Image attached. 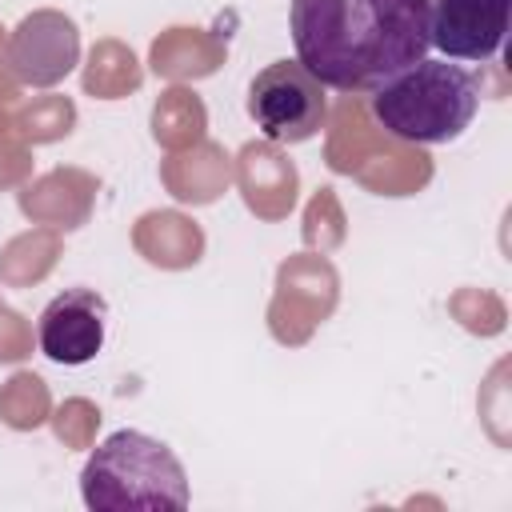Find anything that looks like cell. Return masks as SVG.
Listing matches in <instances>:
<instances>
[{
    "label": "cell",
    "mask_w": 512,
    "mask_h": 512,
    "mask_svg": "<svg viewBox=\"0 0 512 512\" xmlns=\"http://www.w3.org/2000/svg\"><path fill=\"white\" fill-rule=\"evenodd\" d=\"M296 60L340 92H372L432 48V0H292Z\"/></svg>",
    "instance_id": "obj_1"
},
{
    "label": "cell",
    "mask_w": 512,
    "mask_h": 512,
    "mask_svg": "<svg viewBox=\"0 0 512 512\" xmlns=\"http://www.w3.org/2000/svg\"><path fill=\"white\" fill-rule=\"evenodd\" d=\"M480 108V84L448 56H420L404 72L372 88V116L408 144H448L464 136Z\"/></svg>",
    "instance_id": "obj_2"
},
{
    "label": "cell",
    "mask_w": 512,
    "mask_h": 512,
    "mask_svg": "<svg viewBox=\"0 0 512 512\" xmlns=\"http://www.w3.org/2000/svg\"><path fill=\"white\" fill-rule=\"evenodd\" d=\"M80 496L96 512L188 508V476L164 440L120 428L84 460Z\"/></svg>",
    "instance_id": "obj_3"
},
{
    "label": "cell",
    "mask_w": 512,
    "mask_h": 512,
    "mask_svg": "<svg viewBox=\"0 0 512 512\" xmlns=\"http://www.w3.org/2000/svg\"><path fill=\"white\" fill-rule=\"evenodd\" d=\"M248 116L276 144H304L328 120L324 84L300 60H272L248 84Z\"/></svg>",
    "instance_id": "obj_4"
},
{
    "label": "cell",
    "mask_w": 512,
    "mask_h": 512,
    "mask_svg": "<svg viewBox=\"0 0 512 512\" xmlns=\"http://www.w3.org/2000/svg\"><path fill=\"white\" fill-rule=\"evenodd\" d=\"M104 328H108V304L92 288H68L52 296L40 312V352L52 364H88L104 348Z\"/></svg>",
    "instance_id": "obj_5"
},
{
    "label": "cell",
    "mask_w": 512,
    "mask_h": 512,
    "mask_svg": "<svg viewBox=\"0 0 512 512\" xmlns=\"http://www.w3.org/2000/svg\"><path fill=\"white\" fill-rule=\"evenodd\" d=\"M512 0H432V48L448 60L484 64L508 36Z\"/></svg>",
    "instance_id": "obj_6"
},
{
    "label": "cell",
    "mask_w": 512,
    "mask_h": 512,
    "mask_svg": "<svg viewBox=\"0 0 512 512\" xmlns=\"http://www.w3.org/2000/svg\"><path fill=\"white\" fill-rule=\"evenodd\" d=\"M76 52H80V44H76L72 20L56 16V12H36L16 28L8 64L24 84H52L72 72Z\"/></svg>",
    "instance_id": "obj_7"
}]
</instances>
